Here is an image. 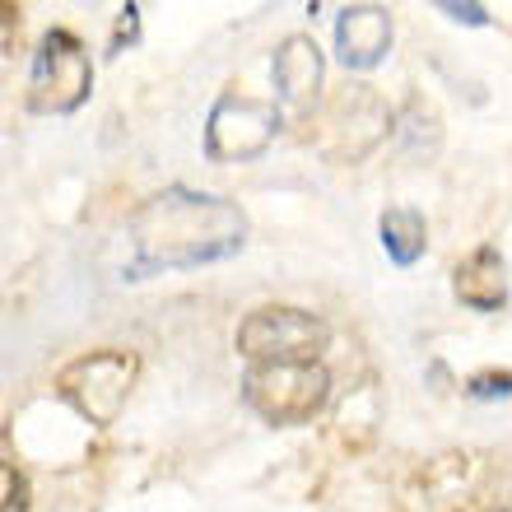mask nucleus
<instances>
[{
	"instance_id": "1",
	"label": "nucleus",
	"mask_w": 512,
	"mask_h": 512,
	"mask_svg": "<svg viewBox=\"0 0 512 512\" xmlns=\"http://www.w3.org/2000/svg\"><path fill=\"white\" fill-rule=\"evenodd\" d=\"M247 243V215L224 196L168 187L131 219L135 270H191L224 261Z\"/></svg>"
},
{
	"instance_id": "2",
	"label": "nucleus",
	"mask_w": 512,
	"mask_h": 512,
	"mask_svg": "<svg viewBox=\"0 0 512 512\" xmlns=\"http://www.w3.org/2000/svg\"><path fill=\"white\" fill-rule=\"evenodd\" d=\"M243 401L266 424L294 429L322 415L331 401V373L322 364H252L243 373Z\"/></svg>"
},
{
	"instance_id": "3",
	"label": "nucleus",
	"mask_w": 512,
	"mask_h": 512,
	"mask_svg": "<svg viewBox=\"0 0 512 512\" xmlns=\"http://www.w3.org/2000/svg\"><path fill=\"white\" fill-rule=\"evenodd\" d=\"M331 326L303 308H256L238 326V354L252 364H317Z\"/></svg>"
},
{
	"instance_id": "4",
	"label": "nucleus",
	"mask_w": 512,
	"mask_h": 512,
	"mask_svg": "<svg viewBox=\"0 0 512 512\" xmlns=\"http://www.w3.org/2000/svg\"><path fill=\"white\" fill-rule=\"evenodd\" d=\"M94 89V66L84 42L66 28H52L42 38L38 56H33V75H28V108L52 112V117H70L84 108V98Z\"/></svg>"
},
{
	"instance_id": "5",
	"label": "nucleus",
	"mask_w": 512,
	"mask_h": 512,
	"mask_svg": "<svg viewBox=\"0 0 512 512\" xmlns=\"http://www.w3.org/2000/svg\"><path fill=\"white\" fill-rule=\"evenodd\" d=\"M135 354L126 350H98V354H84L75 364L61 373V396H66L75 410H80L89 424H112L122 415L126 396H131V382H135Z\"/></svg>"
},
{
	"instance_id": "6",
	"label": "nucleus",
	"mask_w": 512,
	"mask_h": 512,
	"mask_svg": "<svg viewBox=\"0 0 512 512\" xmlns=\"http://www.w3.org/2000/svg\"><path fill=\"white\" fill-rule=\"evenodd\" d=\"M275 135H280V108L275 103L224 94L210 108V122H205V154L215 163H247L261 159Z\"/></svg>"
},
{
	"instance_id": "7",
	"label": "nucleus",
	"mask_w": 512,
	"mask_h": 512,
	"mask_svg": "<svg viewBox=\"0 0 512 512\" xmlns=\"http://www.w3.org/2000/svg\"><path fill=\"white\" fill-rule=\"evenodd\" d=\"M391 52V14L382 5H345L336 19V61L345 70H378Z\"/></svg>"
},
{
	"instance_id": "8",
	"label": "nucleus",
	"mask_w": 512,
	"mask_h": 512,
	"mask_svg": "<svg viewBox=\"0 0 512 512\" xmlns=\"http://www.w3.org/2000/svg\"><path fill=\"white\" fill-rule=\"evenodd\" d=\"M270 75H275V94H280L284 108L308 112L317 103V89H322L326 61L317 52V42L308 33H289V38L275 47V61H270Z\"/></svg>"
},
{
	"instance_id": "9",
	"label": "nucleus",
	"mask_w": 512,
	"mask_h": 512,
	"mask_svg": "<svg viewBox=\"0 0 512 512\" xmlns=\"http://www.w3.org/2000/svg\"><path fill=\"white\" fill-rule=\"evenodd\" d=\"M452 294L471 312H499L508 303V261L499 256V247H475L452 270Z\"/></svg>"
},
{
	"instance_id": "10",
	"label": "nucleus",
	"mask_w": 512,
	"mask_h": 512,
	"mask_svg": "<svg viewBox=\"0 0 512 512\" xmlns=\"http://www.w3.org/2000/svg\"><path fill=\"white\" fill-rule=\"evenodd\" d=\"M378 233H382V252L391 256V266H401V270L415 266L419 256H424V247H429V224H424V215L410 210V205L382 210Z\"/></svg>"
},
{
	"instance_id": "11",
	"label": "nucleus",
	"mask_w": 512,
	"mask_h": 512,
	"mask_svg": "<svg viewBox=\"0 0 512 512\" xmlns=\"http://www.w3.org/2000/svg\"><path fill=\"white\" fill-rule=\"evenodd\" d=\"M466 396L471 401H503V396H512V373H475L466 382Z\"/></svg>"
},
{
	"instance_id": "12",
	"label": "nucleus",
	"mask_w": 512,
	"mask_h": 512,
	"mask_svg": "<svg viewBox=\"0 0 512 512\" xmlns=\"http://www.w3.org/2000/svg\"><path fill=\"white\" fill-rule=\"evenodd\" d=\"M135 38H140V5H122L117 28H112V42H108V56H122Z\"/></svg>"
},
{
	"instance_id": "13",
	"label": "nucleus",
	"mask_w": 512,
	"mask_h": 512,
	"mask_svg": "<svg viewBox=\"0 0 512 512\" xmlns=\"http://www.w3.org/2000/svg\"><path fill=\"white\" fill-rule=\"evenodd\" d=\"M0 480H5V512H24L28 508V480H24V471H14V461H5Z\"/></svg>"
},
{
	"instance_id": "14",
	"label": "nucleus",
	"mask_w": 512,
	"mask_h": 512,
	"mask_svg": "<svg viewBox=\"0 0 512 512\" xmlns=\"http://www.w3.org/2000/svg\"><path fill=\"white\" fill-rule=\"evenodd\" d=\"M443 14H447V19H457V24H471V28H485L489 24V10H485V5H475V0H466V5L443 0Z\"/></svg>"
}]
</instances>
